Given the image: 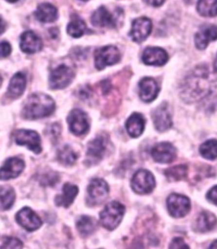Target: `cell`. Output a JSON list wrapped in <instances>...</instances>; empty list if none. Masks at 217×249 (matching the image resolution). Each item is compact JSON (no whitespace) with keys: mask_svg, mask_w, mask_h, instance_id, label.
I'll return each mask as SVG.
<instances>
[{"mask_svg":"<svg viewBox=\"0 0 217 249\" xmlns=\"http://www.w3.org/2000/svg\"><path fill=\"white\" fill-rule=\"evenodd\" d=\"M212 85L210 73L204 68H199L185 79L181 95L187 101H198L211 93Z\"/></svg>","mask_w":217,"mask_h":249,"instance_id":"1","label":"cell"},{"mask_svg":"<svg viewBox=\"0 0 217 249\" xmlns=\"http://www.w3.org/2000/svg\"><path fill=\"white\" fill-rule=\"evenodd\" d=\"M55 104L53 99L43 93H33L27 98L22 109V116L27 120H36L53 114Z\"/></svg>","mask_w":217,"mask_h":249,"instance_id":"2","label":"cell"},{"mask_svg":"<svg viewBox=\"0 0 217 249\" xmlns=\"http://www.w3.org/2000/svg\"><path fill=\"white\" fill-rule=\"evenodd\" d=\"M125 213V207L122 203L113 201L108 203L99 214L100 223L104 228L113 231L120 225Z\"/></svg>","mask_w":217,"mask_h":249,"instance_id":"3","label":"cell"},{"mask_svg":"<svg viewBox=\"0 0 217 249\" xmlns=\"http://www.w3.org/2000/svg\"><path fill=\"white\" fill-rule=\"evenodd\" d=\"M121 53L115 46H106L99 48L94 53V62L97 69L101 71L106 66H113L120 61Z\"/></svg>","mask_w":217,"mask_h":249,"instance_id":"4","label":"cell"},{"mask_svg":"<svg viewBox=\"0 0 217 249\" xmlns=\"http://www.w3.org/2000/svg\"><path fill=\"white\" fill-rule=\"evenodd\" d=\"M131 186L137 194H150L155 187V177L147 170H139L132 177Z\"/></svg>","mask_w":217,"mask_h":249,"instance_id":"5","label":"cell"},{"mask_svg":"<svg viewBox=\"0 0 217 249\" xmlns=\"http://www.w3.org/2000/svg\"><path fill=\"white\" fill-rule=\"evenodd\" d=\"M74 76L75 73L71 67L65 65L59 66L51 71L50 75V89H65L72 83Z\"/></svg>","mask_w":217,"mask_h":249,"instance_id":"6","label":"cell"},{"mask_svg":"<svg viewBox=\"0 0 217 249\" xmlns=\"http://www.w3.org/2000/svg\"><path fill=\"white\" fill-rule=\"evenodd\" d=\"M15 141L18 145H25L30 150L38 154L42 152L41 138L36 131L30 130H17L14 132Z\"/></svg>","mask_w":217,"mask_h":249,"instance_id":"7","label":"cell"},{"mask_svg":"<svg viewBox=\"0 0 217 249\" xmlns=\"http://www.w3.org/2000/svg\"><path fill=\"white\" fill-rule=\"evenodd\" d=\"M167 207L171 216L181 218L190 211V200L181 194H171L167 198Z\"/></svg>","mask_w":217,"mask_h":249,"instance_id":"8","label":"cell"},{"mask_svg":"<svg viewBox=\"0 0 217 249\" xmlns=\"http://www.w3.org/2000/svg\"><path fill=\"white\" fill-rule=\"evenodd\" d=\"M70 130L76 136H82L89 131V122L85 112L79 108H75L70 113L67 118Z\"/></svg>","mask_w":217,"mask_h":249,"instance_id":"9","label":"cell"},{"mask_svg":"<svg viewBox=\"0 0 217 249\" xmlns=\"http://www.w3.org/2000/svg\"><path fill=\"white\" fill-rule=\"evenodd\" d=\"M90 203L92 205H98L102 203L108 194V186L105 180L99 178H95L90 182L88 187Z\"/></svg>","mask_w":217,"mask_h":249,"instance_id":"10","label":"cell"},{"mask_svg":"<svg viewBox=\"0 0 217 249\" xmlns=\"http://www.w3.org/2000/svg\"><path fill=\"white\" fill-rule=\"evenodd\" d=\"M17 223L28 231H34L42 226L40 217L30 208H23L17 213L16 217Z\"/></svg>","mask_w":217,"mask_h":249,"instance_id":"11","label":"cell"},{"mask_svg":"<svg viewBox=\"0 0 217 249\" xmlns=\"http://www.w3.org/2000/svg\"><path fill=\"white\" fill-rule=\"evenodd\" d=\"M151 155L156 162L168 164L176 159L177 150L170 142H160L152 148Z\"/></svg>","mask_w":217,"mask_h":249,"instance_id":"12","label":"cell"},{"mask_svg":"<svg viewBox=\"0 0 217 249\" xmlns=\"http://www.w3.org/2000/svg\"><path fill=\"white\" fill-rule=\"evenodd\" d=\"M151 31V20L147 17H140L132 22L129 35L136 43H142L149 36Z\"/></svg>","mask_w":217,"mask_h":249,"instance_id":"13","label":"cell"},{"mask_svg":"<svg viewBox=\"0 0 217 249\" xmlns=\"http://www.w3.org/2000/svg\"><path fill=\"white\" fill-rule=\"evenodd\" d=\"M25 163L19 158L8 159L0 168V179L7 180L18 177L23 171Z\"/></svg>","mask_w":217,"mask_h":249,"instance_id":"14","label":"cell"},{"mask_svg":"<svg viewBox=\"0 0 217 249\" xmlns=\"http://www.w3.org/2000/svg\"><path fill=\"white\" fill-rule=\"evenodd\" d=\"M153 121L157 131H167L169 128L172 125V120H171V114L170 108L166 103L160 105L158 108L153 112Z\"/></svg>","mask_w":217,"mask_h":249,"instance_id":"15","label":"cell"},{"mask_svg":"<svg viewBox=\"0 0 217 249\" xmlns=\"http://www.w3.org/2000/svg\"><path fill=\"white\" fill-rule=\"evenodd\" d=\"M139 96L140 99L145 103H150L154 101L160 92L158 83L155 79L151 77H145L142 79L139 84Z\"/></svg>","mask_w":217,"mask_h":249,"instance_id":"16","label":"cell"},{"mask_svg":"<svg viewBox=\"0 0 217 249\" xmlns=\"http://www.w3.org/2000/svg\"><path fill=\"white\" fill-rule=\"evenodd\" d=\"M217 40V26L215 25H204L195 35V45L199 50L206 49L211 42Z\"/></svg>","mask_w":217,"mask_h":249,"instance_id":"17","label":"cell"},{"mask_svg":"<svg viewBox=\"0 0 217 249\" xmlns=\"http://www.w3.org/2000/svg\"><path fill=\"white\" fill-rule=\"evenodd\" d=\"M106 138L98 137L90 142L87 151V161L90 164H96L102 160L106 154Z\"/></svg>","mask_w":217,"mask_h":249,"instance_id":"18","label":"cell"},{"mask_svg":"<svg viewBox=\"0 0 217 249\" xmlns=\"http://www.w3.org/2000/svg\"><path fill=\"white\" fill-rule=\"evenodd\" d=\"M92 26L96 27L114 28L117 25V20L105 6L99 7L94 11L91 17Z\"/></svg>","mask_w":217,"mask_h":249,"instance_id":"19","label":"cell"},{"mask_svg":"<svg viewBox=\"0 0 217 249\" xmlns=\"http://www.w3.org/2000/svg\"><path fill=\"white\" fill-rule=\"evenodd\" d=\"M20 50L27 53L39 52L43 48V42L36 33L27 31L21 34L20 43Z\"/></svg>","mask_w":217,"mask_h":249,"instance_id":"20","label":"cell"},{"mask_svg":"<svg viewBox=\"0 0 217 249\" xmlns=\"http://www.w3.org/2000/svg\"><path fill=\"white\" fill-rule=\"evenodd\" d=\"M143 61L148 66H164L167 62L168 54L161 48H147L143 53Z\"/></svg>","mask_w":217,"mask_h":249,"instance_id":"21","label":"cell"},{"mask_svg":"<svg viewBox=\"0 0 217 249\" xmlns=\"http://www.w3.org/2000/svg\"><path fill=\"white\" fill-rule=\"evenodd\" d=\"M78 192H79L78 187L75 185L70 183L65 184L63 187L62 194L58 195L55 197L56 205L68 208L76 198Z\"/></svg>","mask_w":217,"mask_h":249,"instance_id":"22","label":"cell"},{"mask_svg":"<svg viewBox=\"0 0 217 249\" xmlns=\"http://www.w3.org/2000/svg\"><path fill=\"white\" fill-rule=\"evenodd\" d=\"M145 117L138 113H133L126 123V128L132 138H138L145 131Z\"/></svg>","mask_w":217,"mask_h":249,"instance_id":"23","label":"cell"},{"mask_svg":"<svg viewBox=\"0 0 217 249\" xmlns=\"http://www.w3.org/2000/svg\"><path fill=\"white\" fill-rule=\"evenodd\" d=\"M27 85V78L23 73L18 72L10 80L8 93L11 98L17 99L22 95Z\"/></svg>","mask_w":217,"mask_h":249,"instance_id":"24","label":"cell"},{"mask_svg":"<svg viewBox=\"0 0 217 249\" xmlns=\"http://www.w3.org/2000/svg\"><path fill=\"white\" fill-rule=\"evenodd\" d=\"M35 17L41 22H53L58 17V10L50 3H42L36 8Z\"/></svg>","mask_w":217,"mask_h":249,"instance_id":"25","label":"cell"},{"mask_svg":"<svg viewBox=\"0 0 217 249\" xmlns=\"http://www.w3.org/2000/svg\"><path fill=\"white\" fill-rule=\"evenodd\" d=\"M217 223V219L215 214L208 211H204L197 218L196 228L200 232H207L213 229Z\"/></svg>","mask_w":217,"mask_h":249,"instance_id":"26","label":"cell"},{"mask_svg":"<svg viewBox=\"0 0 217 249\" xmlns=\"http://www.w3.org/2000/svg\"><path fill=\"white\" fill-rule=\"evenodd\" d=\"M16 200L13 188L7 186H0V210H10Z\"/></svg>","mask_w":217,"mask_h":249,"instance_id":"27","label":"cell"},{"mask_svg":"<svg viewBox=\"0 0 217 249\" xmlns=\"http://www.w3.org/2000/svg\"><path fill=\"white\" fill-rule=\"evenodd\" d=\"M87 26L84 20L81 19L78 16L74 15L72 17V20L70 21L67 26V33L70 36L73 37H81L85 33Z\"/></svg>","mask_w":217,"mask_h":249,"instance_id":"28","label":"cell"},{"mask_svg":"<svg viewBox=\"0 0 217 249\" xmlns=\"http://www.w3.org/2000/svg\"><path fill=\"white\" fill-rule=\"evenodd\" d=\"M76 228L82 236H90L95 231V220L91 217L82 215L76 222Z\"/></svg>","mask_w":217,"mask_h":249,"instance_id":"29","label":"cell"},{"mask_svg":"<svg viewBox=\"0 0 217 249\" xmlns=\"http://www.w3.org/2000/svg\"><path fill=\"white\" fill-rule=\"evenodd\" d=\"M77 154L68 145L59 148L57 153V159L64 165H73L77 160Z\"/></svg>","mask_w":217,"mask_h":249,"instance_id":"30","label":"cell"},{"mask_svg":"<svg viewBox=\"0 0 217 249\" xmlns=\"http://www.w3.org/2000/svg\"><path fill=\"white\" fill-rule=\"evenodd\" d=\"M197 10L202 17H216L217 16V1H199Z\"/></svg>","mask_w":217,"mask_h":249,"instance_id":"31","label":"cell"},{"mask_svg":"<svg viewBox=\"0 0 217 249\" xmlns=\"http://www.w3.org/2000/svg\"><path fill=\"white\" fill-rule=\"evenodd\" d=\"M199 152L206 160H214L217 159V140L211 139L204 142L203 144H201Z\"/></svg>","mask_w":217,"mask_h":249,"instance_id":"32","label":"cell"},{"mask_svg":"<svg viewBox=\"0 0 217 249\" xmlns=\"http://www.w3.org/2000/svg\"><path fill=\"white\" fill-rule=\"evenodd\" d=\"M188 174V168L186 165H177L174 167L169 168L164 171V175L168 180L171 181L180 180L184 179Z\"/></svg>","mask_w":217,"mask_h":249,"instance_id":"33","label":"cell"},{"mask_svg":"<svg viewBox=\"0 0 217 249\" xmlns=\"http://www.w3.org/2000/svg\"><path fill=\"white\" fill-rule=\"evenodd\" d=\"M23 248V243L16 237H5L3 240L0 249H21Z\"/></svg>","mask_w":217,"mask_h":249,"instance_id":"34","label":"cell"},{"mask_svg":"<svg viewBox=\"0 0 217 249\" xmlns=\"http://www.w3.org/2000/svg\"><path fill=\"white\" fill-rule=\"evenodd\" d=\"M169 248L170 249H189V247L181 237H176L172 240Z\"/></svg>","mask_w":217,"mask_h":249,"instance_id":"35","label":"cell"},{"mask_svg":"<svg viewBox=\"0 0 217 249\" xmlns=\"http://www.w3.org/2000/svg\"><path fill=\"white\" fill-rule=\"evenodd\" d=\"M11 53V46L8 42H0V59L6 58Z\"/></svg>","mask_w":217,"mask_h":249,"instance_id":"36","label":"cell"},{"mask_svg":"<svg viewBox=\"0 0 217 249\" xmlns=\"http://www.w3.org/2000/svg\"><path fill=\"white\" fill-rule=\"evenodd\" d=\"M59 180V177L56 173H52L51 176L50 174L45 175L43 177V180H41L42 182H44L45 185H49V186H52L54 184H55L57 181Z\"/></svg>","mask_w":217,"mask_h":249,"instance_id":"37","label":"cell"},{"mask_svg":"<svg viewBox=\"0 0 217 249\" xmlns=\"http://www.w3.org/2000/svg\"><path fill=\"white\" fill-rule=\"evenodd\" d=\"M60 134V127L59 124H54L51 125V127L49 129L48 135H50V138L52 140H57Z\"/></svg>","mask_w":217,"mask_h":249,"instance_id":"38","label":"cell"},{"mask_svg":"<svg viewBox=\"0 0 217 249\" xmlns=\"http://www.w3.org/2000/svg\"><path fill=\"white\" fill-rule=\"evenodd\" d=\"M206 197L210 202L217 205V186L212 187L211 190L208 192Z\"/></svg>","mask_w":217,"mask_h":249,"instance_id":"39","label":"cell"},{"mask_svg":"<svg viewBox=\"0 0 217 249\" xmlns=\"http://www.w3.org/2000/svg\"><path fill=\"white\" fill-rule=\"evenodd\" d=\"M5 28H6V23H5V21L0 17V35L5 31Z\"/></svg>","mask_w":217,"mask_h":249,"instance_id":"40","label":"cell"},{"mask_svg":"<svg viewBox=\"0 0 217 249\" xmlns=\"http://www.w3.org/2000/svg\"><path fill=\"white\" fill-rule=\"evenodd\" d=\"M164 3V1H149V2H147V3L152 4L154 7L162 6V4Z\"/></svg>","mask_w":217,"mask_h":249,"instance_id":"41","label":"cell"},{"mask_svg":"<svg viewBox=\"0 0 217 249\" xmlns=\"http://www.w3.org/2000/svg\"><path fill=\"white\" fill-rule=\"evenodd\" d=\"M209 249H217V240H216L213 243H211Z\"/></svg>","mask_w":217,"mask_h":249,"instance_id":"42","label":"cell"},{"mask_svg":"<svg viewBox=\"0 0 217 249\" xmlns=\"http://www.w3.org/2000/svg\"><path fill=\"white\" fill-rule=\"evenodd\" d=\"M214 68H215V71H216V72H217V58H216V60H215Z\"/></svg>","mask_w":217,"mask_h":249,"instance_id":"43","label":"cell"},{"mask_svg":"<svg viewBox=\"0 0 217 249\" xmlns=\"http://www.w3.org/2000/svg\"><path fill=\"white\" fill-rule=\"evenodd\" d=\"M1 84H2V76L0 75V86H1Z\"/></svg>","mask_w":217,"mask_h":249,"instance_id":"44","label":"cell"}]
</instances>
